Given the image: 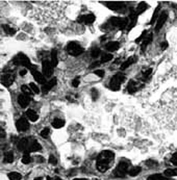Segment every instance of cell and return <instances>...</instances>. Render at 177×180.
Masks as SVG:
<instances>
[{"label": "cell", "instance_id": "6da1fadb", "mask_svg": "<svg viewBox=\"0 0 177 180\" xmlns=\"http://www.w3.org/2000/svg\"><path fill=\"white\" fill-rule=\"evenodd\" d=\"M115 159V155L112 151H102L101 153L99 154L98 158H97V169L99 170L100 172L104 173L107 170L111 169V167L112 166V163H114Z\"/></svg>", "mask_w": 177, "mask_h": 180}, {"label": "cell", "instance_id": "7a4b0ae2", "mask_svg": "<svg viewBox=\"0 0 177 180\" xmlns=\"http://www.w3.org/2000/svg\"><path fill=\"white\" fill-rule=\"evenodd\" d=\"M125 80V75L122 73H118L115 76H112V78L111 79L109 82V89L112 91H119L120 87H121L122 82Z\"/></svg>", "mask_w": 177, "mask_h": 180}, {"label": "cell", "instance_id": "3957f363", "mask_svg": "<svg viewBox=\"0 0 177 180\" xmlns=\"http://www.w3.org/2000/svg\"><path fill=\"white\" fill-rule=\"evenodd\" d=\"M67 52L72 56H78L83 52V48L76 42H70L67 46Z\"/></svg>", "mask_w": 177, "mask_h": 180}, {"label": "cell", "instance_id": "277c9868", "mask_svg": "<svg viewBox=\"0 0 177 180\" xmlns=\"http://www.w3.org/2000/svg\"><path fill=\"white\" fill-rule=\"evenodd\" d=\"M14 61H15V64H17V65L24 66L25 68L30 69V70L33 68V67L31 66V64H30L29 58H28L25 54H18L16 57L14 58Z\"/></svg>", "mask_w": 177, "mask_h": 180}, {"label": "cell", "instance_id": "5b68a950", "mask_svg": "<svg viewBox=\"0 0 177 180\" xmlns=\"http://www.w3.org/2000/svg\"><path fill=\"white\" fill-rule=\"evenodd\" d=\"M128 167H129L128 163L120 161V163H118L116 170H115V175H116L117 177H124L125 175H126V172L129 171V170H128Z\"/></svg>", "mask_w": 177, "mask_h": 180}, {"label": "cell", "instance_id": "8992f818", "mask_svg": "<svg viewBox=\"0 0 177 180\" xmlns=\"http://www.w3.org/2000/svg\"><path fill=\"white\" fill-rule=\"evenodd\" d=\"M128 22L126 19H122V18H118V17H114L111 19V24L112 26L119 27L120 29H123L126 25H128Z\"/></svg>", "mask_w": 177, "mask_h": 180}, {"label": "cell", "instance_id": "52a82bcc", "mask_svg": "<svg viewBox=\"0 0 177 180\" xmlns=\"http://www.w3.org/2000/svg\"><path fill=\"white\" fill-rule=\"evenodd\" d=\"M53 68L54 67L52 66V64L48 61H44L42 64V70H43V74L46 77H49L52 75V72H53Z\"/></svg>", "mask_w": 177, "mask_h": 180}, {"label": "cell", "instance_id": "ba28073f", "mask_svg": "<svg viewBox=\"0 0 177 180\" xmlns=\"http://www.w3.org/2000/svg\"><path fill=\"white\" fill-rule=\"evenodd\" d=\"M167 18H168V14H167V12H161L160 14V17H158L157 21H156V25H155L156 31H158V30L164 26L165 22L167 21Z\"/></svg>", "mask_w": 177, "mask_h": 180}, {"label": "cell", "instance_id": "9c48e42d", "mask_svg": "<svg viewBox=\"0 0 177 180\" xmlns=\"http://www.w3.org/2000/svg\"><path fill=\"white\" fill-rule=\"evenodd\" d=\"M16 127L19 131H26V130H28V128H29V123L27 122L26 119L21 118V119H19L17 121Z\"/></svg>", "mask_w": 177, "mask_h": 180}, {"label": "cell", "instance_id": "30bf717a", "mask_svg": "<svg viewBox=\"0 0 177 180\" xmlns=\"http://www.w3.org/2000/svg\"><path fill=\"white\" fill-rule=\"evenodd\" d=\"M96 17L94 16L93 14H88V15H83L78 18V22L79 23H83V24H92Z\"/></svg>", "mask_w": 177, "mask_h": 180}, {"label": "cell", "instance_id": "8fae6325", "mask_svg": "<svg viewBox=\"0 0 177 180\" xmlns=\"http://www.w3.org/2000/svg\"><path fill=\"white\" fill-rule=\"evenodd\" d=\"M31 73H32V76L33 78L37 80V82H39V83H42V84H45L46 82V78L44 76V74H42L41 72L37 71L35 69H31Z\"/></svg>", "mask_w": 177, "mask_h": 180}, {"label": "cell", "instance_id": "7c38bea8", "mask_svg": "<svg viewBox=\"0 0 177 180\" xmlns=\"http://www.w3.org/2000/svg\"><path fill=\"white\" fill-rule=\"evenodd\" d=\"M14 80H15L14 75H13V74H9V73L4 74V75L2 76V78H1V82H2V84H3L4 86H12Z\"/></svg>", "mask_w": 177, "mask_h": 180}, {"label": "cell", "instance_id": "4fadbf2b", "mask_svg": "<svg viewBox=\"0 0 177 180\" xmlns=\"http://www.w3.org/2000/svg\"><path fill=\"white\" fill-rule=\"evenodd\" d=\"M18 102L21 105L22 107H26L28 104L30 103V97L28 95L25 94H21L19 97H18Z\"/></svg>", "mask_w": 177, "mask_h": 180}, {"label": "cell", "instance_id": "5bb4252c", "mask_svg": "<svg viewBox=\"0 0 177 180\" xmlns=\"http://www.w3.org/2000/svg\"><path fill=\"white\" fill-rule=\"evenodd\" d=\"M55 86H56V78H52V79H50V80H48L44 84V86H43V93L44 94L48 93V92Z\"/></svg>", "mask_w": 177, "mask_h": 180}, {"label": "cell", "instance_id": "9a60e30c", "mask_svg": "<svg viewBox=\"0 0 177 180\" xmlns=\"http://www.w3.org/2000/svg\"><path fill=\"white\" fill-rule=\"evenodd\" d=\"M120 47V44L119 42H115V41H112V42H109L105 45V48H106V50L111 51V52H114V51H117L119 49Z\"/></svg>", "mask_w": 177, "mask_h": 180}, {"label": "cell", "instance_id": "2e32d148", "mask_svg": "<svg viewBox=\"0 0 177 180\" xmlns=\"http://www.w3.org/2000/svg\"><path fill=\"white\" fill-rule=\"evenodd\" d=\"M137 20H138V14H137V13H133V14L130 15V20H129V23H128V26H127L128 31H129V30H131L132 27L135 26Z\"/></svg>", "mask_w": 177, "mask_h": 180}, {"label": "cell", "instance_id": "e0dca14e", "mask_svg": "<svg viewBox=\"0 0 177 180\" xmlns=\"http://www.w3.org/2000/svg\"><path fill=\"white\" fill-rule=\"evenodd\" d=\"M26 116L28 120L31 121V122H35V121H38V119H39V116H38V114L33 109H28L26 112Z\"/></svg>", "mask_w": 177, "mask_h": 180}, {"label": "cell", "instance_id": "ac0fdd59", "mask_svg": "<svg viewBox=\"0 0 177 180\" xmlns=\"http://www.w3.org/2000/svg\"><path fill=\"white\" fill-rule=\"evenodd\" d=\"M106 6L111 9H120L123 7V3L122 2H115V1H111V2H106Z\"/></svg>", "mask_w": 177, "mask_h": 180}, {"label": "cell", "instance_id": "d6986e66", "mask_svg": "<svg viewBox=\"0 0 177 180\" xmlns=\"http://www.w3.org/2000/svg\"><path fill=\"white\" fill-rule=\"evenodd\" d=\"M28 147H29V145H28L27 138H22V140L18 143V149H19L20 151H26L28 150Z\"/></svg>", "mask_w": 177, "mask_h": 180}, {"label": "cell", "instance_id": "ffe728a7", "mask_svg": "<svg viewBox=\"0 0 177 180\" xmlns=\"http://www.w3.org/2000/svg\"><path fill=\"white\" fill-rule=\"evenodd\" d=\"M138 84H137V82L135 81H129V83H128V86H127V91H128V93L129 94H133V93H135V92L138 91Z\"/></svg>", "mask_w": 177, "mask_h": 180}, {"label": "cell", "instance_id": "44dd1931", "mask_svg": "<svg viewBox=\"0 0 177 180\" xmlns=\"http://www.w3.org/2000/svg\"><path fill=\"white\" fill-rule=\"evenodd\" d=\"M40 150H41V145L37 141H33L29 145V147H28V151H29V152H38V151H40Z\"/></svg>", "mask_w": 177, "mask_h": 180}, {"label": "cell", "instance_id": "7402d4cb", "mask_svg": "<svg viewBox=\"0 0 177 180\" xmlns=\"http://www.w3.org/2000/svg\"><path fill=\"white\" fill-rule=\"evenodd\" d=\"M135 61H137V57H129V58H127V60L121 65V70L123 71V70H125V69H127L128 67L131 66Z\"/></svg>", "mask_w": 177, "mask_h": 180}, {"label": "cell", "instance_id": "603a6c76", "mask_svg": "<svg viewBox=\"0 0 177 180\" xmlns=\"http://www.w3.org/2000/svg\"><path fill=\"white\" fill-rule=\"evenodd\" d=\"M147 180H172V179L168 178L167 176L165 177V176H163V175H160V174H154L148 177Z\"/></svg>", "mask_w": 177, "mask_h": 180}, {"label": "cell", "instance_id": "cb8c5ba5", "mask_svg": "<svg viewBox=\"0 0 177 180\" xmlns=\"http://www.w3.org/2000/svg\"><path fill=\"white\" fill-rule=\"evenodd\" d=\"M151 41H152V33H150L149 35H147V37L145 38V40L143 41V44H142V51H145L146 47H147V46L151 43Z\"/></svg>", "mask_w": 177, "mask_h": 180}, {"label": "cell", "instance_id": "d4e9b609", "mask_svg": "<svg viewBox=\"0 0 177 180\" xmlns=\"http://www.w3.org/2000/svg\"><path fill=\"white\" fill-rule=\"evenodd\" d=\"M51 64H52L53 67H56L58 64V60H57V53H56V50L53 49L51 51Z\"/></svg>", "mask_w": 177, "mask_h": 180}, {"label": "cell", "instance_id": "484cf974", "mask_svg": "<svg viewBox=\"0 0 177 180\" xmlns=\"http://www.w3.org/2000/svg\"><path fill=\"white\" fill-rule=\"evenodd\" d=\"M64 125H65V121L61 119H55V120H53V122H52V126L54 128H56V129L64 127Z\"/></svg>", "mask_w": 177, "mask_h": 180}, {"label": "cell", "instance_id": "4316f807", "mask_svg": "<svg viewBox=\"0 0 177 180\" xmlns=\"http://www.w3.org/2000/svg\"><path fill=\"white\" fill-rule=\"evenodd\" d=\"M146 9H147V4H146V2H141L140 4H138V9H137V14L140 15V14H143Z\"/></svg>", "mask_w": 177, "mask_h": 180}, {"label": "cell", "instance_id": "83f0119b", "mask_svg": "<svg viewBox=\"0 0 177 180\" xmlns=\"http://www.w3.org/2000/svg\"><path fill=\"white\" fill-rule=\"evenodd\" d=\"M140 172H141V168L140 167H132L131 169L128 171V174L130 175V176H137V175L140 174Z\"/></svg>", "mask_w": 177, "mask_h": 180}, {"label": "cell", "instance_id": "f1b7e54d", "mask_svg": "<svg viewBox=\"0 0 177 180\" xmlns=\"http://www.w3.org/2000/svg\"><path fill=\"white\" fill-rule=\"evenodd\" d=\"M164 173H165V175L167 177L177 176V168L176 169H168V170H166Z\"/></svg>", "mask_w": 177, "mask_h": 180}, {"label": "cell", "instance_id": "f546056e", "mask_svg": "<svg viewBox=\"0 0 177 180\" xmlns=\"http://www.w3.org/2000/svg\"><path fill=\"white\" fill-rule=\"evenodd\" d=\"M9 180H21L22 176L21 174L17 173V172H12V173L9 174Z\"/></svg>", "mask_w": 177, "mask_h": 180}, {"label": "cell", "instance_id": "4dcf8cb0", "mask_svg": "<svg viewBox=\"0 0 177 180\" xmlns=\"http://www.w3.org/2000/svg\"><path fill=\"white\" fill-rule=\"evenodd\" d=\"M160 6H157L155 9V11H154V13H153V16H152V18H151V24H153V23H155L156 21H157V19H158V13H160Z\"/></svg>", "mask_w": 177, "mask_h": 180}, {"label": "cell", "instance_id": "1f68e13d", "mask_svg": "<svg viewBox=\"0 0 177 180\" xmlns=\"http://www.w3.org/2000/svg\"><path fill=\"white\" fill-rule=\"evenodd\" d=\"M112 55L111 54V53H109V54H103L101 56V60H100V63L104 64V63H107V61H112Z\"/></svg>", "mask_w": 177, "mask_h": 180}, {"label": "cell", "instance_id": "d6a6232c", "mask_svg": "<svg viewBox=\"0 0 177 180\" xmlns=\"http://www.w3.org/2000/svg\"><path fill=\"white\" fill-rule=\"evenodd\" d=\"M4 161L7 163H12L14 161V154L12 152H7L4 156Z\"/></svg>", "mask_w": 177, "mask_h": 180}, {"label": "cell", "instance_id": "836d02e7", "mask_svg": "<svg viewBox=\"0 0 177 180\" xmlns=\"http://www.w3.org/2000/svg\"><path fill=\"white\" fill-rule=\"evenodd\" d=\"M21 91H22L23 94L28 95V96H30V95L32 94V91H31V89L29 87V86H21Z\"/></svg>", "mask_w": 177, "mask_h": 180}, {"label": "cell", "instance_id": "e575fe53", "mask_svg": "<svg viewBox=\"0 0 177 180\" xmlns=\"http://www.w3.org/2000/svg\"><path fill=\"white\" fill-rule=\"evenodd\" d=\"M3 28L6 29V32L11 35H14L15 33H16V29H15V28H12L11 26H9V25H3Z\"/></svg>", "mask_w": 177, "mask_h": 180}, {"label": "cell", "instance_id": "d590c367", "mask_svg": "<svg viewBox=\"0 0 177 180\" xmlns=\"http://www.w3.org/2000/svg\"><path fill=\"white\" fill-rule=\"evenodd\" d=\"M30 161H31V157H30V155L28 153H25L22 157V163L24 164H28Z\"/></svg>", "mask_w": 177, "mask_h": 180}, {"label": "cell", "instance_id": "8d00e7d4", "mask_svg": "<svg viewBox=\"0 0 177 180\" xmlns=\"http://www.w3.org/2000/svg\"><path fill=\"white\" fill-rule=\"evenodd\" d=\"M29 87L31 89V91H32V93H35V94H40V89L38 87L37 84H35V83H30L29 84Z\"/></svg>", "mask_w": 177, "mask_h": 180}, {"label": "cell", "instance_id": "74e56055", "mask_svg": "<svg viewBox=\"0 0 177 180\" xmlns=\"http://www.w3.org/2000/svg\"><path fill=\"white\" fill-rule=\"evenodd\" d=\"M91 97H92V99H93L94 101H95V100H96V99L99 97V93H98V91H97V90L95 89V87H94V89H92V91H91Z\"/></svg>", "mask_w": 177, "mask_h": 180}, {"label": "cell", "instance_id": "f35d334b", "mask_svg": "<svg viewBox=\"0 0 177 180\" xmlns=\"http://www.w3.org/2000/svg\"><path fill=\"white\" fill-rule=\"evenodd\" d=\"M146 35H147V32H146V30H144V31L142 32V35L138 37L137 40H135V43H141V42H143V41L145 40V37H146Z\"/></svg>", "mask_w": 177, "mask_h": 180}, {"label": "cell", "instance_id": "ab89813d", "mask_svg": "<svg viewBox=\"0 0 177 180\" xmlns=\"http://www.w3.org/2000/svg\"><path fill=\"white\" fill-rule=\"evenodd\" d=\"M100 52H101V51H100L99 48H94L93 51H92V56H93V57H98Z\"/></svg>", "mask_w": 177, "mask_h": 180}, {"label": "cell", "instance_id": "60d3db41", "mask_svg": "<svg viewBox=\"0 0 177 180\" xmlns=\"http://www.w3.org/2000/svg\"><path fill=\"white\" fill-rule=\"evenodd\" d=\"M49 128H44L42 131H41V135H42L43 138H47L48 135H49Z\"/></svg>", "mask_w": 177, "mask_h": 180}, {"label": "cell", "instance_id": "b9f144b4", "mask_svg": "<svg viewBox=\"0 0 177 180\" xmlns=\"http://www.w3.org/2000/svg\"><path fill=\"white\" fill-rule=\"evenodd\" d=\"M49 163H51V164H56V163H57V159L55 158L54 155H50V157H49Z\"/></svg>", "mask_w": 177, "mask_h": 180}, {"label": "cell", "instance_id": "7bdbcfd3", "mask_svg": "<svg viewBox=\"0 0 177 180\" xmlns=\"http://www.w3.org/2000/svg\"><path fill=\"white\" fill-rule=\"evenodd\" d=\"M151 72H152V69H151V68L147 69V70H145L144 72H143V76H144V77H148L151 74Z\"/></svg>", "mask_w": 177, "mask_h": 180}, {"label": "cell", "instance_id": "ee69618b", "mask_svg": "<svg viewBox=\"0 0 177 180\" xmlns=\"http://www.w3.org/2000/svg\"><path fill=\"white\" fill-rule=\"evenodd\" d=\"M95 74H96L98 77H103L104 76V71L103 70H96L95 71Z\"/></svg>", "mask_w": 177, "mask_h": 180}, {"label": "cell", "instance_id": "f6af8a7d", "mask_svg": "<svg viewBox=\"0 0 177 180\" xmlns=\"http://www.w3.org/2000/svg\"><path fill=\"white\" fill-rule=\"evenodd\" d=\"M171 163H174V164H176V166H177V153L173 154V156L171 157Z\"/></svg>", "mask_w": 177, "mask_h": 180}, {"label": "cell", "instance_id": "bcb514c9", "mask_svg": "<svg viewBox=\"0 0 177 180\" xmlns=\"http://www.w3.org/2000/svg\"><path fill=\"white\" fill-rule=\"evenodd\" d=\"M72 86L74 87H76V86H79V80H78V79H74V80L72 81Z\"/></svg>", "mask_w": 177, "mask_h": 180}, {"label": "cell", "instance_id": "7dc6e473", "mask_svg": "<svg viewBox=\"0 0 177 180\" xmlns=\"http://www.w3.org/2000/svg\"><path fill=\"white\" fill-rule=\"evenodd\" d=\"M160 46H161V49L165 50V49H167V48H168V43H167V42H163Z\"/></svg>", "mask_w": 177, "mask_h": 180}, {"label": "cell", "instance_id": "c3c4849f", "mask_svg": "<svg viewBox=\"0 0 177 180\" xmlns=\"http://www.w3.org/2000/svg\"><path fill=\"white\" fill-rule=\"evenodd\" d=\"M25 74H26V70H21V71H20V75H21V76H24Z\"/></svg>", "mask_w": 177, "mask_h": 180}, {"label": "cell", "instance_id": "681fc988", "mask_svg": "<svg viewBox=\"0 0 177 180\" xmlns=\"http://www.w3.org/2000/svg\"><path fill=\"white\" fill-rule=\"evenodd\" d=\"M73 180H89V179H87V178H74Z\"/></svg>", "mask_w": 177, "mask_h": 180}, {"label": "cell", "instance_id": "f907efd6", "mask_svg": "<svg viewBox=\"0 0 177 180\" xmlns=\"http://www.w3.org/2000/svg\"><path fill=\"white\" fill-rule=\"evenodd\" d=\"M35 180H43V178H42V177H37Z\"/></svg>", "mask_w": 177, "mask_h": 180}, {"label": "cell", "instance_id": "816d5d0a", "mask_svg": "<svg viewBox=\"0 0 177 180\" xmlns=\"http://www.w3.org/2000/svg\"><path fill=\"white\" fill-rule=\"evenodd\" d=\"M54 180H63V179H61V178H60V177H55V178H54Z\"/></svg>", "mask_w": 177, "mask_h": 180}]
</instances>
